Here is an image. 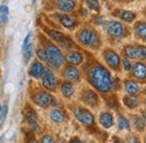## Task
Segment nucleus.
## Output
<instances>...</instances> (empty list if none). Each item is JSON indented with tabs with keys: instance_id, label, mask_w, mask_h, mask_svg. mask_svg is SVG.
<instances>
[{
	"instance_id": "1",
	"label": "nucleus",
	"mask_w": 146,
	"mask_h": 143,
	"mask_svg": "<svg viewBox=\"0 0 146 143\" xmlns=\"http://www.w3.org/2000/svg\"><path fill=\"white\" fill-rule=\"evenodd\" d=\"M88 79L90 85L99 92L108 94L115 88V81L111 73L100 63H94L90 67L88 71Z\"/></svg>"
},
{
	"instance_id": "2",
	"label": "nucleus",
	"mask_w": 146,
	"mask_h": 143,
	"mask_svg": "<svg viewBox=\"0 0 146 143\" xmlns=\"http://www.w3.org/2000/svg\"><path fill=\"white\" fill-rule=\"evenodd\" d=\"M76 39L81 45L89 47V49H97L100 45L99 34L97 33V31L89 28V27L81 28L76 33Z\"/></svg>"
},
{
	"instance_id": "3",
	"label": "nucleus",
	"mask_w": 146,
	"mask_h": 143,
	"mask_svg": "<svg viewBox=\"0 0 146 143\" xmlns=\"http://www.w3.org/2000/svg\"><path fill=\"white\" fill-rule=\"evenodd\" d=\"M45 51L47 54V64L52 69H58L63 62H64V56L61 52V50L52 43H47L45 46Z\"/></svg>"
},
{
	"instance_id": "4",
	"label": "nucleus",
	"mask_w": 146,
	"mask_h": 143,
	"mask_svg": "<svg viewBox=\"0 0 146 143\" xmlns=\"http://www.w3.org/2000/svg\"><path fill=\"white\" fill-rule=\"evenodd\" d=\"M106 32L110 37L113 38H121V37H126L128 34L127 27L118 21V20H110L106 25Z\"/></svg>"
},
{
	"instance_id": "5",
	"label": "nucleus",
	"mask_w": 146,
	"mask_h": 143,
	"mask_svg": "<svg viewBox=\"0 0 146 143\" xmlns=\"http://www.w3.org/2000/svg\"><path fill=\"white\" fill-rule=\"evenodd\" d=\"M73 115L75 117L76 121H79L81 124H83L84 126H92L94 124V117L91 114L90 110H88L84 107H75L73 109Z\"/></svg>"
},
{
	"instance_id": "6",
	"label": "nucleus",
	"mask_w": 146,
	"mask_h": 143,
	"mask_svg": "<svg viewBox=\"0 0 146 143\" xmlns=\"http://www.w3.org/2000/svg\"><path fill=\"white\" fill-rule=\"evenodd\" d=\"M55 98L46 91H38L33 95V102L36 104L37 106L43 108L50 107L55 104Z\"/></svg>"
},
{
	"instance_id": "7",
	"label": "nucleus",
	"mask_w": 146,
	"mask_h": 143,
	"mask_svg": "<svg viewBox=\"0 0 146 143\" xmlns=\"http://www.w3.org/2000/svg\"><path fill=\"white\" fill-rule=\"evenodd\" d=\"M104 57H105V61H106L107 65L109 67L110 69L119 71L121 60H120L119 54L117 53L116 51H113L111 49H106L104 51Z\"/></svg>"
},
{
	"instance_id": "8",
	"label": "nucleus",
	"mask_w": 146,
	"mask_h": 143,
	"mask_svg": "<svg viewBox=\"0 0 146 143\" xmlns=\"http://www.w3.org/2000/svg\"><path fill=\"white\" fill-rule=\"evenodd\" d=\"M130 76L134 80L139 82H146V63L143 61H137L131 65Z\"/></svg>"
},
{
	"instance_id": "9",
	"label": "nucleus",
	"mask_w": 146,
	"mask_h": 143,
	"mask_svg": "<svg viewBox=\"0 0 146 143\" xmlns=\"http://www.w3.org/2000/svg\"><path fill=\"white\" fill-rule=\"evenodd\" d=\"M42 85L43 87L48 91H55L58 86V80L55 77V74L51 70L46 69L43 77H42Z\"/></svg>"
},
{
	"instance_id": "10",
	"label": "nucleus",
	"mask_w": 146,
	"mask_h": 143,
	"mask_svg": "<svg viewBox=\"0 0 146 143\" xmlns=\"http://www.w3.org/2000/svg\"><path fill=\"white\" fill-rule=\"evenodd\" d=\"M81 102L84 103L87 106L94 107L99 103V97L98 95L91 89H84L81 92Z\"/></svg>"
},
{
	"instance_id": "11",
	"label": "nucleus",
	"mask_w": 146,
	"mask_h": 143,
	"mask_svg": "<svg viewBox=\"0 0 146 143\" xmlns=\"http://www.w3.org/2000/svg\"><path fill=\"white\" fill-rule=\"evenodd\" d=\"M62 76L63 78L69 81V82H79L80 81V78H81V74L78 68H75L74 65H68L63 69L62 71Z\"/></svg>"
},
{
	"instance_id": "12",
	"label": "nucleus",
	"mask_w": 146,
	"mask_h": 143,
	"mask_svg": "<svg viewBox=\"0 0 146 143\" xmlns=\"http://www.w3.org/2000/svg\"><path fill=\"white\" fill-rule=\"evenodd\" d=\"M25 118H26L28 125L31 126V128H32L34 132H39V131H40V126L38 124L37 114L33 108L28 107L25 110Z\"/></svg>"
},
{
	"instance_id": "13",
	"label": "nucleus",
	"mask_w": 146,
	"mask_h": 143,
	"mask_svg": "<svg viewBox=\"0 0 146 143\" xmlns=\"http://www.w3.org/2000/svg\"><path fill=\"white\" fill-rule=\"evenodd\" d=\"M56 8L62 13H71L76 8L75 0H56Z\"/></svg>"
},
{
	"instance_id": "14",
	"label": "nucleus",
	"mask_w": 146,
	"mask_h": 143,
	"mask_svg": "<svg viewBox=\"0 0 146 143\" xmlns=\"http://www.w3.org/2000/svg\"><path fill=\"white\" fill-rule=\"evenodd\" d=\"M46 70V68L38 61H34L32 63V65L29 67V70H28V73L31 77L35 78V79H38V78H42L44 72Z\"/></svg>"
},
{
	"instance_id": "15",
	"label": "nucleus",
	"mask_w": 146,
	"mask_h": 143,
	"mask_svg": "<svg viewBox=\"0 0 146 143\" xmlns=\"http://www.w3.org/2000/svg\"><path fill=\"white\" fill-rule=\"evenodd\" d=\"M64 59L71 65H80L83 62V55L78 51H69Z\"/></svg>"
},
{
	"instance_id": "16",
	"label": "nucleus",
	"mask_w": 146,
	"mask_h": 143,
	"mask_svg": "<svg viewBox=\"0 0 146 143\" xmlns=\"http://www.w3.org/2000/svg\"><path fill=\"white\" fill-rule=\"evenodd\" d=\"M124 88H125V91L127 92L128 95H131V96H137L141 92V88H139L138 84L135 80H131V79L125 80Z\"/></svg>"
},
{
	"instance_id": "17",
	"label": "nucleus",
	"mask_w": 146,
	"mask_h": 143,
	"mask_svg": "<svg viewBox=\"0 0 146 143\" xmlns=\"http://www.w3.org/2000/svg\"><path fill=\"white\" fill-rule=\"evenodd\" d=\"M58 20H60L61 25H62L63 27L68 28V29H73V28H75V27L78 26V24H79L75 18L71 17V16H69V15H66V14L60 15V16H58Z\"/></svg>"
},
{
	"instance_id": "18",
	"label": "nucleus",
	"mask_w": 146,
	"mask_h": 143,
	"mask_svg": "<svg viewBox=\"0 0 146 143\" xmlns=\"http://www.w3.org/2000/svg\"><path fill=\"white\" fill-rule=\"evenodd\" d=\"M115 16H117L118 18H120L121 20L126 21V23H133L136 19V13L130 11V10H124V9H119L116 13H113Z\"/></svg>"
},
{
	"instance_id": "19",
	"label": "nucleus",
	"mask_w": 146,
	"mask_h": 143,
	"mask_svg": "<svg viewBox=\"0 0 146 143\" xmlns=\"http://www.w3.org/2000/svg\"><path fill=\"white\" fill-rule=\"evenodd\" d=\"M134 32H135V35L137 36L139 39L146 41V21L138 20L137 23H135Z\"/></svg>"
},
{
	"instance_id": "20",
	"label": "nucleus",
	"mask_w": 146,
	"mask_h": 143,
	"mask_svg": "<svg viewBox=\"0 0 146 143\" xmlns=\"http://www.w3.org/2000/svg\"><path fill=\"white\" fill-rule=\"evenodd\" d=\"M99 123L100 125L105 128H109L113 125V117H112V114L109 112H104L100 114L99 116Z\"/></svg>"
},
{
	"instance_id": "21",
	"label": "nucleus",
	"mask_w": 146,
	"mask_h": 143,
	"mask_svg": "<svg viewBox=\"0 0 146 143\" xmlns=\"http://www.w3.org/2000/svg\"><path fill=\"white\" fill-rule=\"evenodd\" d=\"M50 118L54 123H63L65 121V114L62 109L58 108H53L50 112Z\"/></svg>"
},
{
	"instance_id": "22",
	"label": "nucleus",
	"mask_w": 146,
	"mask_h": 143,
	"mask_svg": "<svg viewBox=\"0 0 146 143\" xmlns=\"http://www.w3.org/2000/svg\"><path fill=\"white\" fill-rule=\"evenodd\" d=\"M60 90H61L62 95H63L65 98H70V97H72L73 94H74V87H73L72 84L69 82V81H64V82H62L61 86H60Z\"/></svg>"
},
{
	"instance_id": "23",
	"label": "nucleus",
	"mask_w": 146,
	"mask_h": 143,
	"mask_svg": "<svg viewBox=\"0 0 146 143\" xmlns=\"http://www.w3.org/2000/svg\"><path fill=\"white\" fill-rule=\"evenodd\" d=\"M123 103L124 105L126 106L127 108H130V109H134L138 106L139 104V100L136 96H131V95H127L123 98Z\"/></svg>"
},
{
	"instance_id": "24",
	"label": "nucleus",
	"mask_w": 146,
	"mask_h": 143,
	"mask_svg": "<svg viewBox=\"0 0 146 143\" xmlns=\"http://www.w3.org/2000/svg\"><path fill=\"white\" fill-rule=\"evenodd\" d=\"M123 52L125 54V56L128 57L129 60L130 59H136L137 57V47L135 45H131V44H127L126 46H124L123 49Z\"/></svg>"
},
{
	"instance_id": "25",
	"label": "nucleus",
	"mask_w": 146,
	"mask_h": 143,
	"mask_svg": "<svg viewBox=\"0 0 146 143\" xmlns=\"http://www.w3.org/2000/svg\"><path fill=\"white\" fill-rule=\"evenodd\" d=\"M131 122H133L134 127H135L138 132H143V131L145 130L146 122L144 121V118H143V117H141V116H133Z\"/></svg>"
},
{
	"instance_id": "26",
	"label": "nucleus",
	"mask_w": 146,
	"mask_h": 143,
	"mask_svg": "<svg viewBox=\"0 0 146 143\" xmlns=\"http://www.w3.org/2000/svg\"><path fill=\"white\" fill-rule=\"evenodd\" d=\"M46 33H47V35H48V37H50L51 39H53L54 42H57L58 44L66 37L63 33L57 32V31H51V29H48V31H46Z\"/></svg>"
},
{
	"instance_id": "27",
	"label": "nucleus",
	"mask_w": 146,
	"mask_h": 143,
	"mask_svg": "<svg viewBox=\"0 0 146 143\" xmlns=\"http://www.w3.org/2000/svg\"><path fill=\"white\" fill-rule=\"evenodd\" d=\"M117 125L120 130H129L130 128V123L125 116L119 115L117 117Z\"/></svg>"
},
{
	"instance_id": "28",
	"label": "nucleus",
	"mask_w": 146,
	"mask_h": 143,
	"mask_svg": "<svg viewBox=\"0 0 146 143\" xmlns=\"http://www.w3.org/2000/svg\"><path fill=\"white\" fill-rule=\"evenodd\" d=\"M9 17V9L7 6H0V24H6Z\"/></svg>"
},
{
	"instance_id": "29",
	"label": "nucleus",
	"mask_w": 146,
	"mask_h": 143,
	"mask_svg": "<svg viewBox=\"0 0 146 143\" xmlns=\"http://www.w3.org/2000/svg\"><path fill=\"white\" fill-rule=\"evenodd\" d=\"M87 6L90 10H93V11H99L100 10L99 0H87Z\"/></svg>"
},
{
	"instance_id": "30",
	"label": "nucleus",
	"mask_w": 146,
	"mask_h": 143,
	"mask_svg": "<svg viewBox=\"0 0 146 143\" xmlns=\"http://www.w3.org/2000/svg\"><path fill=\"white\" fill-rule=\"evenodd\" d=\"M23 51H24V59H25L26 61H28V60L32 57V55H33V44L29 43L26 47L23 49Z\"/></svg>"
},
{
	"instance_id": "31",
	"label": "nucleus",
	"mask_w": 146,
	"mask_h": 143,
	"mask_svg": "<svg viewBox=\"0 0 146 143\" xmlns=\"http://www.w3.org/2000/svg\"><path fill=\"white\" fill-rule=\"evenodd\" d=\"M137 57L142 61L146 60V46L145 45H137Z\"/></svg>"
},
{
	"instance_id": "32",
	"label": "nucleus",
	"mask_w": 146,
	"mask_h": 143,
	"mask_svg": "<svg viewBox=\"0 0 146 143\" xmlns=\"http://www.w3.org/2000/svg\"><path fill=\"white\" fill-rule=\"evenodd\" d=\"M37 57L40 60V61H47V54H46V51H45V49H39V50H37Z\"/></svg>"
},
{
	"instance_id": "33",
	"label": "nucleus",
	"mask_w": 146,
	"mask_h": 143,
	"mask_svg": "<svg viewBox=\"0 0 146 143\" xmlns=\"http://www.w3.org/2000/svg\"><path fill=\"white\" fill-rule=\"evenodd\" d=\"M121 64H123V68L125 71H130L131 70V63H130V60L128 57H124L121 60Z\"/></svg>"
},
{
	"instance_id": "34",
	"label": "nucleus",
	"mask_w": 146,
	"mask_h": 143,
	"mask_svg": "<svg viewBox=\"0 0 146 143\" xmlns=\"http://www.w3.org/2000/svg\"><path fill=\"white\" fill-rule=\"evenodd\" d=\"M7 113H8V106L5 105L2 112H1V114H0V126L3 124V122H5V120H6V116H7Z\"/></svg>"
},
{
	"instance_id": "35",
	"label": "nucleus",
	"mask_w": 146,
	"mask_h": 143,
	"mask_svg": "<svg viewBox=\"0 0 146 143\" xmlns=\"http://www.w3.org/2000/svg\"><path fill=\"white\" fill-rule=\"evenodd\" d=\"M40 143H55V142H54V139L52 138V135L45 134V135L40 139Z\"/></svg>"
},
{
	"instance_id": "36",
	"label": "nucleus",
	"mask_w": 146,
	"mask_h": 143,
	"mask_svg": "<svg viewBox=\"0 0 146 143\" xmlns=\"http://www.w3.org/2000/svg\"><path fill=\"white\" fill-rule=\"evenodd\" d=\"M127 143H139V140L136 135H129L127 138Z\"/></svg>"
},
{
	"instance_id": "37",
	"label": "nucleus",
	"mask_w": 146,
	"mask_h": 143,
	"mask_svg": "<svg viewBox=\"0 0 146 143\" xmlns=\"http://www.w3.org/2000/svg\"><path fill=\"white\" fill-rule=\"evenodd\" d=\"M31 37H32V33H28L27 34V36L25 37V39H24V44H23V49L24 47H26L29 43H31Z\"/></svg>"
},
{
	"instance_id": "38",
	"label": "nucleus",
	"mask_w": 146,
	"mask_h": 143,
	"mask_svg": "<svg viewBox=\"0 0 146 143\" xmlns=\"http://www.w3.org/2000/svg\"><path fill=\"white\" fill-rule=\"evenodd\" d=\"M69 143H83V142H82V141H81L79 138H73V139H71V140H70V142H69Z\"/></svg>"
},
{
	"instance_id": "39",
	"label": "nucleus",
	"mask_w": 146,
	"mask_h": 143,
	"mask_svg": "<svg viewBox=\"0 0 146 143\" xmlns=\"http://www.w3.org/2000/svg\"><path fill=\"white\" fill-rule=\"evenodd\" d=\"M112 143H125L121 139H119V138H113L112 139Z\"/></svg>"
},
{
	"instance_id": "40",
	"label": "nucleus",
	"mask_w": 146,
	"mask_h": 143,
	"mask_svg": "<svg viewBox=\"0 0 146 143\" xmlns=\"http://www.w3.org/2000/svg\"><path fill=\"white\" fill-rule=\"evenodd\" d=\"M142 117L144 118V121L146 122V109H145V110H143V112H142Z\"/></svg>"
},
{
	"instance_id": "41",
	"label": "nucleus",
	"mask_w": 146,
	"mask_h": 143,
	"mask_svg": "<svg viewBox=\"0 0 146 143\" xmlns=\"http://www.w3.org/2000/svg\"><path fill=\"white\" fill-rule=\"evenodd\" d=\"M26 143H37L34 139H28L27 141H26Z\"/></svg>"
},
{
	"instance_id": "42",
	"label": "nucleus",
	"mask_w": 146,
	"mask_h": 143,
	"mask_svg": "<svg viewBox=\"0 0 146 143\" xmlns=\"http://www.w3.org/2000/svg\"><path fill=\"white\" fill-rule=\"evenodd\" d=\"M1 112H2V106L0 105V114H1Z\"/></svg>"
},
{
	"instance_id": "43",
	"label": "nucleus",
	"mask_w": 146,
	"mask_h": 143,
	"mask_svg": "<svg viewBox=\"0 0 146 143\" xmlns=\"http://www.w3.org/2000/svg\"><path fill=\"white\" fill-rule=\"evenodd\" d=\"M0 143H2V138H0Z\"/></svg>"
},
{
	"instance_id": "44",
	"label": "nucleus",
	"mask_w": 146,
	"mask_h": 143,
	"mask_svg": "<svg viewBox=\"0 0 146 143\" xmlns=\"http://www.w3.org/2000/svg\"><path fill=\"white\" fill-rule=\"evenodd\" d=\"M144 92L146 94V86H145V88H144Z\"/></svg>"
},
{
	"instance_id": "45",
	"label": "nucleus",
	"mask_w": 146,
	"mask_h": 143,
	"mask_svg": "<svg viewBox=\"0 0 146 143\" xmlns=\"http://www.w3.org/2000/svg\"><path fill=\"white\" fill-rule=\"evenodd\" d=\"M35 1H36V0H32V2H33V3H34V2H35Z\"/></svg>"
},
{
	"instance_id": "46",
	"label": "nucleus",
	"mask_w": 146,
	"mask_h": 143,
	"mask_svg": "<svg viewBox=\"0 0 146 143\" xmlns=\"http://www.w3.org/2000/svg\"><path fill=\"white\" fill-rule=\"evenodd\" d=\"M144 13H145V16H146V7H145V11H144Z\"/></svg>"
},
{
	"instance_id": "47",
	"label": "nucleus",
	"mask_w": 146,
	"mask_h": 143,
	"mask_svg": "<svg viewBox=\"0 0 146 143\" xmlns=\"http://www.w3.org/2000/svg\"><path fill=\"white\" fill-rule=\"evenodd\" d=\"M144 143H146V138H145V140H144Z\"/></svg>"
}]
</instances>
